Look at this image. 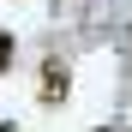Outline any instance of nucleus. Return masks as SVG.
<instances>
[{
	"instance_id": "7ed1b4c3",
	"label": "nucleus",
	"mask_w": 132,
	"mask_h": 132,
	"mask_svg": "<svg viewBox=\"0 0 132 132\" xmlns=\"http://www.w3.org/2000/svg\"><path fill=\"white\" fill-rule=\"evenodd\" d=\"M0 132H18V126H12V120H0Z\"/></svg>"
},
{
	"instance_id": "f03ea898",
	"label": "nucleus",
	"mask_w": 132,
	"mask_h": 132,
	"mask_svg": "<svg viewBox=\"0 0 132 132\" xmlns=\"http://www.w3.org/2000/svg\"><path fill=\"white\" fill-rule=\"evenodd\" d=\"M6 66H12V36L0 30V78H6Z\"/></svg>"
},
{
	"instance_id": "f257e3e1",
	"label": "nucleus",
	"mask_w": 132,
	"mask_h": 132,
	"mask_svg": "<svg viewBox=\"0 0 132 132\" xmlns=\"http://www.w3.org/2000/svg\"><path fill=\"white\" fill-rule=\"evenodd\" d=\"M66 90H72L66 66H60V60H42V102H48V108H60V102H66Z\"/></svg>"
}]
</instances>
